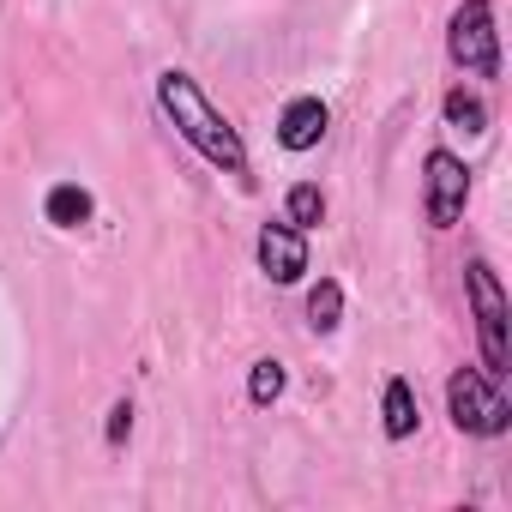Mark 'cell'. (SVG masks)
Segmentation results:
<instances>
[{
	"label": "cell",
	"instance_id": "obj_7",
	"mask_svg": "<svg viewBox=\"0 0 512 512\" xmlns=\"http://www.w3.org/2000/svg\"><path fill=\"white\" fill-rule=\"evenodd\" d=\"M278 139H284L290 151H314V145L326 139V103H320V97H296V103L284 109V121H278Z\"/></svg>",
	"mask_w": 512,
	"mask_h": 512
},
{
	"label": "cell",
	"instance_id": "obj_9",
	"mask_svg": "<svg viewBox=\"0 0 512 512\" xmlns=\"http://www.w3.org/2000/svg\"><path fill=\"white\" fill-rule=\"evenodd\" d=\"M386 434H392V440L416 434V398H410V386H404V380H392V386H386Z\"/></svg>",
	"mask_w": 512,
	"mask_h": 512
},
{
	"label": "cell",
	"instance_id": "obj_13",
	"mask_svg": "<svg viewBox=\"0 0 512 512\" xmlns=\"http://www.w3.org/2000/svg\"><path fill=\"white\" fill-rule=\"evenodd\" d=\"M278 392H284V368L278 362H260V368H253V380H247V398L253 404H272Z\"/></svg>",
	"mask_w": 512,
	"mask_h": 512
},
{
	"label": "cell",
	"instance_id": "obj_3",
	"mask_svg": "<svg viewBox=\"0 0 512 512\" xmlns=\"http://www.w3.org/2000/svg\"><path fill=\"white\" fill-rule=\"evenodd\" d=\"M446 404H452V422L470 428V434H500V428H506V398H500V392L488 386V374H476V368L452 374Z\"/></svg>",
	"mask_w": 512,
	"mask_h": 512
},
{
	"label": "cell",
	"instance_id": "obj_10",
	"mask_svg": "<svg viewBox=\"0 0 512 512\" xmlns=\"http://www.w3.org/2000/svg\"><path fill=\"white\" fill-rule=\"evenodd\" d=\"M338 314H344V290H338V284L326 278V284H320V290L308 296V320H314L320 332H332V326H338Z\"/></svg>",
	"mask_w": 512,
	"mask_h": 512
},
{
	"label": "cell",
	"instance_id": "obj_6",
	"mask_svg": "<svg viewBox=\"0 0 512 512\" xmlns=\"http://www.w3.org/2000/svg\"><path fill=\"white\" fill-rule=\"evenodd\" d=\"M260 266L278 284H296L308 272V247H302V229L296 223H266V235H260Z\"/></svg>",
	"mask_w": 512,
	"mask_h": 512
},
{
	"label": "cell",
	"instance_id": "obj_5",
	"mask_svg": "<svg viewBox=\"0 0 512 512\" xmlns=\"http://www.w3.org/2000/svg\"><path fill=\"white\" fill-rule=\"evenodd\" d=\"M464 193H470V175L452 151H428V223L446 229L464 217Z\"/></svg>",
	"mask_w": 512,
	"mask_h": 512
},
{
	"label": "cell",
	"instance_id": "obj_4",
	"mask_svg": "<svg viewBox=\"0 0 512 512\" xmlns=\"http://www.w3.org/2000/svg\"><path fill=\"white\" fill-rule=\"evenodd\" d=\"M464 284H470V302H476L482 356H488V368L500 374V368H506V356H512V350H506V296H500V284H494V272H488L482 260L470 266V278H464Z\"/></svg>",
	"mask_w": 512,
	"mask_h": 512
},
{
	"label": "cell",
	"instance_id": "obj_14",
	"mask_svg": "<svg viewBox=\"0 0 512 512\" xmlns=\"http://www.w3.org/2000/svg\"><path fill=\"white\" fill-rule=\"evenodd\" d=\"M127 428H133V410L115 404V410H109V440H127Z\"/></svg>",
	"mask_w": 512,
	"mask_h": 512
},
{
	"label": "cell",
	"instance_id": "obj_1",
	"mask_svg": "<svg viewBox=\"0 0 512 512\" xmlns=\"http://www.w3.org/2000/svg\"><path fill=\"white\" fill-rule=\"evenodd\" d=\"M157 97H163V109L175 115L181 139H187L205 163H217V169H229V175H247V151H241L235 127L199 97V85H193L187 73H163V79H157Z\"/></svg>",
	"mask_w": 512,
	"mask_h": 512
},
{
	"label": "cell",
	"instance_id": "obj_2",
	"mask_svg": "<svg viewBox=\"0 0 512 512\" xmlns=\"http://www.w3.org/2000/svg\"><path fill=\"white\" fill-rule=\"evenodd\" d=\"M452 61L476 79H494L500 73V55H494V13L488 0H464V7L452 13V37H446Z\"/></svg>",
	"mask_w": 512,
	"mask_h": 512
},
{
	"label": "cell",
	"instance_id": "obj_11",
	"mask_svg": "<svg viewBox=\"0 0 512 512\" xmlns=\"http://www.w3.org/2000/svg\"><path fill=\"white\" fill-rule=\"evenodd\" d=\"M446 121L464 127V133H482V127H488V109H482L470 91H452V97H446Z\"/></svg>",
	"mask_w": 512,
	"mask_h": 512
},
{
	"label": "cell",
	"instance_id": "obj_12",
	"mask_svg": "<svg viewBox=\"0 0 512 512\" xmlns=\"http://www.w3.org/2000/svg\"><path fill=\"white\" fill-rule=\"evenodd\" d=\"M320 217H326V199H320V187H296V193H290V223H296V229H314Z\"/></svg>",
	"mask_w": 512,
	"mask_h": 512
},
{
	"label": "cell",
	"instance_id": "obj_8",
	"mask_svg": "<svg viewBox=\"0 0 512 512\" xmlns=\"http://www.w3.org/2000/svg\"><path fill=\"white\" fill-rule=\"evenodd\" d=\"M85 217H91V193H85V187H55V193H49V223L79 229Z\"/></svg>",
	"mask_w": 512,
	"mask_h": 512
}]
</instances>
